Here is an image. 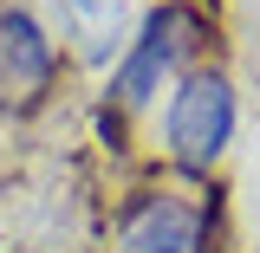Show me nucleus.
<instances>
[{
    "instance_id": "obj_1",
    "label": "nucleus",
    "mask_w": 260,
    "mask_h": 253,
    "mask_svg": "<svg viewBox=\"0 0 260 253\" xmlns=\"http://www.w3.org/2000/svg\"><path fill=\"white\" fill-rule=\"evenodd\" d=\"M234 117H241V104H234V78L228 71H208V65L182 71V85L169 91V111H162L169 162L182 175H208L228 156V143H234Z\"/></svg>"
},
{
    "instance_id": "obj_2",
    "label": "nucleus",
    "mask_w": 260,
    "mask_h": 253,
    "mask_svg": "<svg viewBox=\"0 0 260 253\" xmlns=\"http://www.w3.org/2000/svg\"><path fill=\"white\" fill-rule=\"evenodd\" d=\"M202 46H208V20H202L195 7H182V0L156 7V13L143 20V32H137V46L124 52V65L111 71V91H104V97H111V111H117V117L143 111V104L162 91V78L182 71Z\"/></svg>"
},
{
    "instance_id": "obj_3",
    "label": "nucleus",
    "mask_w": 260,
    "mask_h": 253,
    "mask_svg": "<svg viewBox=\"0 0 260 253\" xmlns=\"http://www.w3.org/2000/svg\"><path fill=\"white\" fill-rule=\"evenodd\" d=\"M52 78H59V52H52L46 26L20 7H0V111L7 117L39 111Z\"/></svg>"
},
{
    "instance_id": "obj_4",
    "label": "nucleus",
    "mask_w": 260,
    "mask_h": 253,
    "mask_svg": "<svg viewBox=\"0 0 260 253\" xmlns=\"http://www.w3.org/2000/svg\"><path fill=\"white\" fill-rule=\"evenodd\" d=\"M202 208L208 201H189L176 189H150L130 201L117 240H124V253H202Z\"/></svg>"
}]
</instances>
